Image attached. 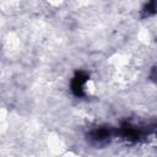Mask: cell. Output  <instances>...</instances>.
<instances>
[{
  "mask_svg": "<svg viewBox=\"0 0 157 157\" xmlns=\"http://www.w3.org/2000/svg\"><path fill=\"white\" fill-rule=\"evenodd\" d=\"M155 13H156V0H148L141 10V17L148 18L151 16H155Z\"/></svg>",
  "mask_w": 157,
  "mask_h": 157,
  "instance_id": "obj_4",
  "label": "cell"
},
{
  "mask_svg": "<svg viewBox=\"0 0 157 157\" xmlns=\"http://www.w3.org/2000/svg\"><path fill=\"white\" fill-rule=\"evenodd\" d=\"M86 141L94 148H103L112 142L114 137H118L117 128L107 124L97 125L86 132Z\"/></svg>",
  "mask_w": 157,
  "mask_h": 157,
  "instance_id": "obj_2",
  "label": "cell"
},
{
  "mask_svg": "<svg viewBox=\"0 0 157 157\" xmlns=\"http://www.w3.org/2000/svg\"><path fill=\"white\" fill-rule=\"evenodd\" d=\"M90 80V74L83 70H77L71 81H70V90L71 93L77 98H85L87 96L86 93V85Z\"/></svg>",
  "mask_w": 157,
  "mask_h": 157,
  "instance_id": "obj_3",
  "label": "cell"
},
{
  "mask_svg": "<svg viewBox=\"0 0 157 157\" xmlns=\"http://www.w3.org/2000/svg\"><path fill=\"white\" fill-rule=\"evenodd\" d=\"M156 123H135L131 120H123L117 128L118 137L123 139L126 144H139L145 141L148 136L153 135Z\"/></svg>",
  "mask_w": 157,
  "mask_h": 157,
  "instance_id": "obj_1",
  "label": "cell"
}]
</instances>
